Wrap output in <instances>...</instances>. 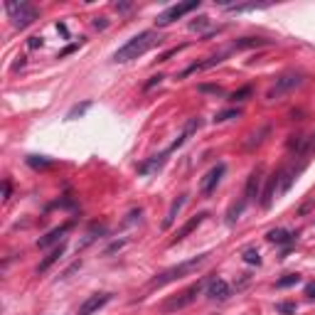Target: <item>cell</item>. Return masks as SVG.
I'll use <instances>...</instances> for the list:
<instances>
[{
  "label": "cell",
  "instance_id": "cell-22",
  "mask_svg": "<svg viewBox=\"0 0 315 315\" xmlns=\"http://www.w3.org/2000/svg\"><path fill=\"white\" fill-rule=\"evenodd\" d=\"M239 116H242V109H226V111H219L214 116V123H224V121L239 118Z\"/></svg>",
  "mask_w": 315,
  "mask_h": 315
},
{
  "label": "cell",
  "instance_id": "cell-37",
  "mask_svg": "<svg viewBox=\"0 0 315 315\" xmlns=\"http://www.w3.org/2000/svg\"><path fill=\"white\" fill-rule=\"evenodd\" d=\"M94 27H101V30H104V27H106V18H96V20H94Z\"/></svg>",
  "mask_w": 315,
  "mask_h": 315
},
{
  "label": "cell",
  "instance_id": "cell-19",
  "mask_svg": "<svg viewBox=\"0 0 315 315\" xmlns=\"http://www.w3.org/2000/svg\"><path fill=\"white\" fill-rule=\"evenodd\" d=\"M261 45H269V40H264V37H242V40H237L234 45L229 47V52H239V49H251V47H261Z\"/></svg>",
  "mask_w": 315,
  "mask_h": 315
},
{
  "label": "cell",
  "instance_id": "cell-25",
  "mask_svg": "<svg viewBox=\"0 0 315 315\" xmlns=\"http://www.w3.org/2000/svg\"><path fill=\"white\" fill-rule=\"evenodd\" d=\"M197 89L202 91V94H212V96H224V89L217 87V84H200Z\"/></svg>",
  "mask_w": 315,
  "mask_h": 315
},
{
  "label": "cell",
  "instance_id": "cell-11",
  "mask_svg": "<svg viewBox=\"0 0 315 315\" xmlns=\"http://www.w3.org/2000/svg\"><path fill=\"white\" fill-rule=\"evenodd\" d=\"M200 126H202V118H200V116H192V118H190V121L185 123V128H182V133L178 135L175 140H173V145H170L168 150L173 153V150H178L180 145H185V140H190V135H192V133H197V131H200Z\"/></svg>",
  "mask_w": 315,
  "mask_h": 315
},
{
  "label": "cell",
  "instance_id": "cell-17",
  "mask_svg": "<svg viewBox=\"0 0 315 315\" xmlns=\"http://www.w3.org/2000/svg\"><path fill=\"white\" fill-rule=\"evenodd\" d=\"M266 239L271 244H293L298 239V231H288V229H271L266 231Z\"/></svg>",
  "mask_w": 315,
  "mask_h": 315
},
{
  "label": "cell",
  "instance_id": "cell-21",
  "mask_svg": "<svg viewBox=\"0 0 315 315\" xmlns=\"http://www.w3.org/2000/svg\"><path fill=\"white\" fill-rule=\"evenodd\" d=\"M27 165L30 168H35V170H40V168H49L52 165V160L45 155H27Z\"/></svg>",
  "mask_w": 315,
  "mask_h": 315
},
{
  "label": "cell",
  "instance_id": "cell-29",
  "mask_svg": "<svg viewBox=\"0 0 315 315\" xmlns=\"http://www.w3.org/2000/svg\"><path fill=\"white\" fill-rule=\"evenodd\" d=\"M207 25H209V18H197V20H195V23H190V30H204V27H207Z\"/></svg>",
  "mask_w": 315,
  "mask_h": 315
},
{
  "label": "cell",
  "instance_id": "cell-13",
  "mask_svg": "<svg viewBox=\"0 0 315 315\" xmlns=\"http://www.w3.org/2000/svg\"><path fill=\"white\" fill-rule=\"evenodd\" d=\"M64 251H67V242H59V244H57V247L52 249V251L47 254L45 259L40 261V266H37V273H47V271L52 269V266H54V264H57V261H59L62 256H64Z\"/></svg>",
  "mask_w": 315,
  "mask_h": 315
},
{
  "label": "cell",
  "instance_id": "cell-8",
  "mask_svg": "<svg viewBox=\"0 0 315 315\" xmlns=\"http://www.w3.org/2000/svg\"><path fill=\"white\" fill-rule=\"evenodd\" d=\"M109 300H111V293H94V295H89V298L79 305L76 315H94V313H99V310H101Z\"/></svg>",
  "mask_w": 315,
  "mask_h": 315
},
{
  "label": "cell",
  "instance_id": "cell-20",
  "mask_svg": "<svg viewBox=\"0 0 315 315\" xmlns=\"http://www.w3.org/2000/svg\"><path fill=\"white\" fill-rule=\"evenodd\" d=\"M247 204H249L247 200H239L237 204H231V207H229V212H226V222H229V224H234V222L242 217V212H244V207H247Z\"/></svg>",
  "mask_w": 315,
  "mask_h": 315
},
{
  "label": "cell",
  "instance_id": "cell-15",
  "mask_svg": "<svg viewBox=\"0 0 315 315\" xmlns=\"http://www.w3.org/2000/svg\"><path fill=\"white\" fill-rule=\"evenodd\" d=\"M168 153H170V150H163L160 155H153V158H148V160H143V163L138 165V173H140V175H150V173H158V170L165 165Z\"/></svg>",
  "mask_w": 315,
  "mask_h": 315
},
{
  "label": "cell",
  "instance_id": "cell-1",
  "mask_svg": "<svg viewBox=\"0 0 315 315\" xmlns=\"http://www.w3.org/2000/svg\"><path fill=\"white\" fill-rule=\"evenodd\" d=\"M158 42H160L158 32H153V30H143V32H138L135 37H131L123 47L116 49L113 62H118V64H123V62H133V59H138V57H143L145 52H150Z\"/></svg>",
  "mask_w": 315,
  "mask_h": 315
},
{
  "label": "cell",
  "instance_id": "cell-31",
  "mask_svg": "<svg viewBox=\"0 0 315 315\" xmlns=\"http://www.w3.org/2000/svg\"><path fill=\"white\" fill-rule=\"evenodd\" d=\"M180 49H182V47H173V49H168L165 54H160V59H158V62H168V59H170V57H175Z\"/></svg>",
  "mask_w": 315,
  "mask_h": 315
},
{
  "label": "cell",
  "instance_id": "cell-18",
  "mask_svg": "<svg viewBox=\"0 0 315 315\" xmlns=\"http://www.w3.org/2000/svg\"><path fill=\"white\" fill-rule=\"evenodd\" d=\"M185 202H187V195H180L178 200H173L170 209H168V217L163 219V229H170V226H173V222H175V217H178V212L182 209V204Z\"/></svg>",
  "mask_w": 315,
  "mask_h": 315
},
{
  "label": "cell",
  "instance_id": "cell-33",
  "mask_svg": "<svg viewBox=\"0 0 315 315\" xmlns=\"http://www.w3.org/2000/svg\"><path fill=\"white\" fill-rule=\"evenodd\" d=\"M10 190H13L10 180H3V197H5V200H10Z\"/></svg>",
  "mask_w": 315,
  "mask_h": 315
},
{
  "label": "cell",
  "instance_id": "cell-6",
  "mask_svg": "<svg viewBox=\"0 0 315 315\" xmlns=\"http://www.w3.org/2000/svg\"><path fill=\"white\" fill-rule=\"evenodd\" d=\"M204 288V281H197V283H192L187 291H182L178 298H170V300H165V305H163V310H180L185 305H190Z\"/></svg>",
  "mask_w": 315,
  "mask_h": 315
},
{
  "label": "cell",
  "instance_id": "cell-7",
  "mask_svg": "<svg viewBox=\"0 0 315 315\" xmlns=\"http://www.w3.org/2000/svg\"><path fill=\"white\" fill-rule=\"evenodd\" d=\"M224 170H226L224 163H217V165H214V168L202 178V182H200V192H202L204 197H209V195L217 190V185H219V180H222Z\"/></svg>",
  "mask_w": 315,
  "mask_h": 315
},
{
  "label": "cell",
  "instance_id": "cell-3",
  "mask_svg": "<svg viewBox=\"0 0 315 315\" xmlns=\"http://www.w3.org/2000/svg\"><path fill=\"white\" fill-rule=\"evenodd\" d=\"M303 82H305V74H303L300 69H288V71H283V74L276 79V84L266 91V99H269V101H281L286 94L298 89Z\"/></svg>",
  "mask_w": 315,
  "mask_h": 315
},
{
  "label": "cell",
  "instance_id": "cell-10",
  "mask_svg": "<svg viewBox=\"0 0 315 315\" xmlns=\"http://www.w3.org/2000/svg\"><path fill=\"white\" fill-rule=\"evenodd\" d=\"M207 217H209L207 212H200V214H195V217H190V219H187V222H185V224H182L180 229L175 231V237H173V242H170V244H180L182 239H187V237H190V234H192V231H195L197 226L202 224V222H204V219H207Z\"/></svg>",
  "mask_w": 315,
  "mask_h": 315
},
{
  "label": "cell",
  "instance_id": "cell-36",
  "mask_svg": "<svg viewBox=\"0 0 315 315\" xmlns=\"http://www.w3.org/2000/svg\"><path fill=\"white\" fill-rule=\"evenodd\" d=\"M305 295H308V298H315V283H308V286H305Z\"/></svg>",
  "mask_w": 315,
  "mask_h": 315
},
{
  "label": "cell",
  "instance_id": "cell-23",
  "mask_svg": "<svg viewBox=\"0 0 315 315\" xmlns=\"http://www.w3.org/2000/svg\"><path fill=\"white\" fill-rule=\"evenodd\" d=\"M295 283H300V276L298 273H286L283 278L276 281V288H288V286H295Z\"/></svg>",
  "mask_w": 315,
  "mask_h": 315
},
{
  "label": "cell",
  "instance_id": "cell-14",
  "mask_svg": "<svg viewBox=\"0 0 315 315\" xmlns=\"http://www.w3.org/2000/svg\"><path fill=\"white\" fill-rule=\"evenodd\" d=\"M278 180H281V173H271L269 178H266V190H264V195H261V207H264V209H269L271 204H273L276 190H278Z\"/></svg>",
  "mask_w": 315,
  "mask_h": 315
},
{
  "label": "cell",
  "instance_id": "cell-30",
  "mask_svg": "<svg viewBox=\"0 0 315 315\" xmlns=\"http://www.w3.org/2000/svg\"><path fill=\"white\" fill-rule=\"evenodd\" d=\"M163 79H165L163 74H155V76H150V82H145V87H143V89H145V91H150L153 87H158V84H160Z\"/></svg>",
  "mask_w": 315,
  "mask_h": 315
},
{
  "label": "cell",
  "instance_id": "cell-27",
  "mask_svg": "<svg viewBox=\"0 0 315 315\" xmlns=\"http://www.w3.org/2000/svg\"><path fill=\"white\" fill-rule=\"evenodd\" d=\"M244 261H247V264H256V266H259V264H261V256H259V251H256V249H247V251H244Z\"/></svg>",
  "mask_w": 315,
  "mask_h": 315
},
{
  "label": "cell",
  "instance_id": "cell-4",
  "mask_svg": "<svg viewBox=\"0 0 315 315\" xmlns=\"http://www.w3.org/2000/svg\"><path fill=\"white\" fill-rule=\"evenodd\" d=\"M5 13L10 15V20L15 27L25 30L27 25H32L37 18H40V8H35L32 3H5Z\"/></svg>",
  "mask_w": 315,
  "mask_h": 315
},
{
  "label": "cell",
  "instance_id": "cell-12",
  "mask_svg": "<svg viewBox=\"0 0 315 315\" xmlns=\"http://www.w3.org/2000/svg\"><path fill=\"white\" fill-rule=\"evenodd\" d=\"M229 295H231V288H229V283H226L224 278H212L207 283V298H212V300H226Z\"/></svg>",
  "mask_w": 315,
  "mask_h": 315
},
{
  "label": "cell",
  "instance_id": "cell-24",
  "mask_svg": "<svg viewBox=\"0 0 315 315\" xmlns=\"http://www.w3.org/2000/svg\"><path fill=\"white\" fill-rule=\"evenodd\" d=\"M251 94H254V89H251V87H242L239 91H234V94L229 96V101H231V104H239V101H247V99L251 96Z\"/></svg>",
  "mask_w": 315,
  "mask_h": 315
},
{
  "label": "cell",
  "instance_id": "cell-26",
  "mask_svg": "<svg viewBox=\"0 0 315 315\" xmlns=\"http://www.w3.org/2000/svg\"><path fill=\"white\" fill-rule=\"evenodd\" d=\"M89 106H91V101H84L82 106H74V109H71V111L67 113V118H69V121H74L76 116H84V113H87V109H89Z\"/></svg>",
  "mask_w": 315,
  "mask_h": 315
},
{
  "label": "cell",
  "instance_id": "cell-16",
  "mask_svg": "<svg viewBox=\"0 0 315 315\" xmlns=\"http://www.w3.org/2000/svg\"><path fill=\"white\" fill-rule=\"evenodd\" d=\"M69 229H71V222H67V224H62V226H54L52 231H47L45 237H42V239L37 242V247H40V249H47V247H52V244H57V242H59V239H62L64 234H67ZM62 242H64V239H62Z\"/></svg>",
  "mask_w": 315,
  "mask_h": 315
},
{
  "label": "cell",
  "instance_id": "cell-5",
  "mask_svg": "<svg viewBox=\"0 0 315 315\" xmlns=\"http://www.w3.org/2000/svg\"><path fill=\"white\" fill-rule=\"evenodd\" d=\"M200 8V0H192V3H178V5H170V8H165L160 15L155 18V25L158 27H168V25H173L175 20H180L185 18L187 13H192V10H197Z\"/></svg>",
  "mask_w": 315,
  "mask_h": 315
},
{
  "label": "cell",
  "instance_id": "cell-9",
  "mask_svg": "<svg viewBox=\"0 0 315 315\" xmlns=\"http://www.w3.org/2000/svg\"><path fill=\"white\" fill-rule=\"evenodd\" d=\"M261 180H264V168L259 165L256 170H251V175L247 178V187H244V200L254 202L261 192Z\"/></svg>",
  "mask_w": 315,
  "mask_h": 315
},
{
  "label": "cell",
  "instance_id": "cell-35",
  "mask_svg": "<svg viewBox=\"0 0 315 315\" xmlns=\"http://www.w3.org/2000/svg\"><path fill=\"white\" fill-rule=\"evenodd\" d=\"M113 8H116V10H121V13H126V10H131V3H116Z\"/></svg>",
  "mask_w": 315,
  "mask_h": 315
},
{
  "label": "cell",
  "instance_id": "cell-34",
  "mask_svg": "<svg viewBox=\"0 0 315 315\" xmlns=\"http://www.w3.org/2000/svg\"><path fill=\"white\" fill-rule=\"evenodd\" d=\"M27 47H30V49H37V47H42V37H30Z\"/></svg>",
  "mask_w": 315,
  "mask_h": 315
},
{
  "label": "cell",
  "instance_id": "cell-2",
  "mask_svg": "<svg viewBox=\"0 0 315 315\" xmlns=\"http://www.w3.org/2000/svg\"><path fill=\"white\" fill-rule=\"evenodd\" d=\"M207 259H209V254H200V256H192V259H187V261H180L178 266H170V269H165L163 273H158L155 278L150 281V288H160V286H168V283H173V281H178V278L190 276L192 271L200 269Z\"/></svg>",
  "mask_w": 315,
  "mask_h": 315
},
{
  "label": "cell",
  "instance_id": "cell-28",
  "mask_svg": "<svg viewBox=\"0 0 315 315\" xmlns=\"http://www.w3.org/2000/svg\"><path fill=\"white\" fill-rule=\"evenodd\" d=\"M276 310L283 313V315H291V313H295V303H278Z\"/></svg>",
  "mask_w": 315,
  "mask_h": 315
},
{
  "label": "cell",
  "instance_id": "cell-32",
  "mask_svg": "<svg viewBox=\"0 0 315 315\" xmlns=\"http://www.w3.org/2000/svg\"><path fill=\"white\" fill-rule=\"evenodd\" d=\"M79 45H82V42H74V45L64 47V49H62V52H59V59H64V57H67V54H71V52H76V49H79Z\"/></svg>",
  "mask_w": 315,
  "mask_h": 315
}]
</instances>
